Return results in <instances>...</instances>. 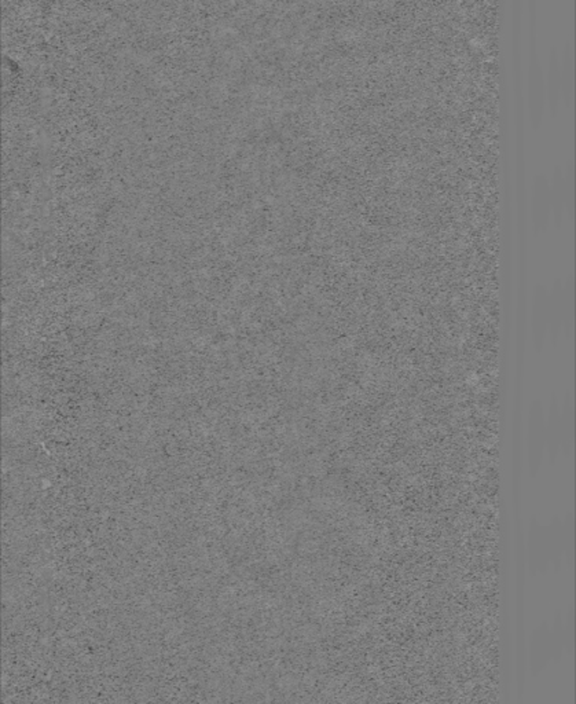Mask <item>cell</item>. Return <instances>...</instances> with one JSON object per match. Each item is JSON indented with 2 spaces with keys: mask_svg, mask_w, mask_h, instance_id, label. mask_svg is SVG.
Instances as JSON below:
<instances>
[{
  "mask_svg": "<svg viewBox=\"0 0 576 704\" xmlns=\"http://www.w3.org/2000/svg\"><path fill=\"white\" fill-rule=\"evenodd\" d=\"M550 204V190L544 176H539L535 183V194H533V211L540 216L539 224L544 226L547 219V208Z\"/></svg>",
  "mask_w": 576,
  "mask_h": 704,
  "instance_id": "obj_1",
  "label": "cell"
}]
</instances>
